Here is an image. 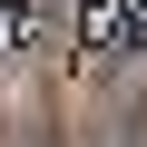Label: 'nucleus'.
<instances>
[{"instance_id":"f257e3e1","label":"nucleus","mask_w":147,"mask_h":147,"mask_svg":"<svg viewBox=\"0 0 147 147\" xmlns=\"http://www.w3.org/2000/svg\"><path fill=\"white\" fill-rule=\"evenodd\" d=\"M88 147H147V79H127L108 98V118L88 127Z\"/></svg>"},{"instance_id":"f03ea898","label":"nucleus","mask_w":147,"mask_h":147,"mask_svg":"<svg viewBox=\"0 0 147 147\" xmlns=\"http://www.w3.org/2000/svg\"><path fill=\"white\" fill-rule=\"evenodd\" d=\"M0 147H59V127H49V118H20V127L0 137Z\"/></svg>"}]
</instances>
